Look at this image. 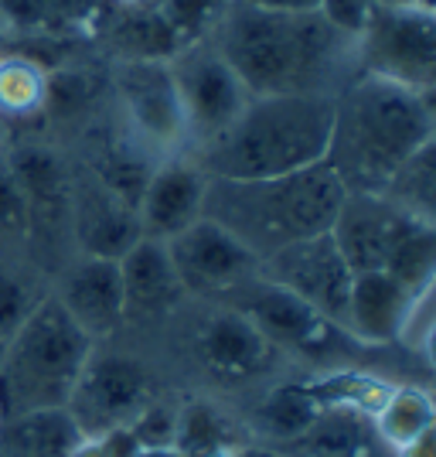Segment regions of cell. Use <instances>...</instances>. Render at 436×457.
Returning <instances> with one entry per match:
<instances>
[{
	"label": "cell",
	"instance_id": "42",
	"mask_svg": "<svg viewBox=\"0 0 436 457\" xmlns=\"http://www.w3.org/2000/svg\"><path fill=\"white\" fill-rule=\"evenodd\" d=\"M375 7H419V11H436V0H372Z\"/></svg>",
	"mask_w": 436,
	"mask_h": 457
},
{
	"label": "cell",
	"instance_id": "37",
	"mask_svg": "<svg viewBox=\"0 0 436 457\" xmlns=\"http://www.w3.org/2000/svg\"><path fill=\"white\" fill-rule=\"evenodd\" d=\"M0 239H24L28 243V205L21 195L11 168L0 157Z\"/></svg>",
	"mask_w": 436,
	"mask_h": 457
},
{
	"label": "cell",
	"instance_id": "20",
	"mask_svg": "<svg viewBox=\"0 0 436 457\" xmlns=\"http://www.w3.org/2000/svg\"><path fill=\"white\" fill-rule=\"evenodd\" d=\"M419 294V290H416ZM406 284L389 277L385 270L355 273V284L344 307V335L361 348H385L396 345L399 324L406 318V307L416 297Z\"/></svg>",
	"mask_w": 436,
	"mask_h": 457
},
{
	"label": "cell",
	"instance_id": "46",
	"mask_svg": "<svg viewBox=\"0 0 436 457\" xmlns=\"http://www.w3.org/2000/svg\"><path fill=\"white\" fill-rule=\"evenodd\" d=\"M211 457H239V447H235V451H218V454H211Z\"/></svg>",
	"mask_w": 436,
	"mask_h": 457
},
{
	"label": "cell",
	"instance_id": "16",
	"mask_svg": "<svg viewBox=\"0 0 436 457\" xmlns=\"http://www.w3.org/2000/svg\"><path fill=\"white\" fill-rule=\"evenodd\" d=\"M194 352L202 369L218 386H243V382L259 379L280 355L246 314H239L228 304L211 311L202 321L194 335Z\"/></svg>",
	"mask_w": 436,
	"mask_h": 457
},
{
	"label": "cell",
	"instance_id": "13",
	"mask_svg": "<svg viewBox=\"0 0 436 457\" xmlns=\"http://www.w3.org/2000/svg\"><path fill=\"white\" fill-rule=\"evenodd\" d=\"M423 222L426 219H416L406 209H399L385 195L348 191L327 232L334 246L341 249L348 267L355 273H368V270H385L399 243Z\"/></svg>",
	"mask_w": 436,
	"mask_h": 457
},
{
	"label": "cell",
	"instance_id": "24",
	"mask_svg": "<svg viewBox=\"0 0 436 457\" xmlns=\"http://www.w3.org/2000/svg\"><path fill=\"white\" fill-rule=\"evenodd\" d=\"M103 31H106V45L123 62H174L185 52L181 38L174 35L168 18L157 11V4L113 7Z\"/></svg>",
	"mask_w": 436,
	"mask_h": 457
},
{
	"label": "cell",
	"instance_id": "35",
	"mask_svg": "<svg viewBox=\"0 0 436 457\" xmlns=\"http://www.w3.org/2000/svg\"><path fill=\"white\" fill-rule=\"evenodd\" d=\"M433 287H423L416 297L409 301L406 318H402L399 335H396V342L402 345V348H409L413 355H423V359H430V352H433V324H436Z\"/></svg>",
	"mask_w": 436,
	"mask_h": 457
},
{
	"label": "cell",
	"instance_id": "8",
	"mask_svg": "<svg viewBox=\"0 0 436 457\" xmlns=\"http://www.w3.org/2000/svg\"><path fill=\"white\" fill-rule=\"evenodd\" d=\"M222 304L246 314L276 352H293V355H304L314 362H327L344 345H355L344 335V328L327 321L307 301L290 294L286 287L273 284L263 273H256L252 280L226 294Z\"/></svg>",
	"mask_w": 436,
	"mask_h": 457
},
{
	"label": "cell",
	"instance_id": "29",
	"mask_svg": "<svg viewBox=\"0 0 436 457\" xmlns=\"http://www.w3.org/2000/svg\"><path fill=\"white\" fill-rule=\"evenodd\" d=\"M433 144H426L423 151H416L385 185V198L396 202L399 209H406L416 219L436 222V161H433Z\"/></svg>",
	"mask_w": 436,
	"mask_h": 457
},
{
	"label": "cell",
	"instance_id": "33",
	"mask_svg": "<svg viewBox=\"0 0 436 457\" xmlns=\"http://www.w3.org/2000/svg\"><path fill=\"white\" fill-rule=\"evenodd\" d=\"M41 297L45 294L35 287V280H28L18 270L0 267V348L14 338V331L28 321Z\"/></svg>",
	"mask_w": 436,
	"mask_h": 457
},
{
	"label": "cell",
	"instance_id": "45",
	"mask_svg": "<svg viewBox=\"0 0 436 457\" xmlns=\"http://www.w3.org/2000/svg\"><path fill=\"white\" fill-rule=\"evenodd\" d=\"M110 7H144V4H157V0H106Z\"/></svg>",
	"mask_w": 436,
	"mask_h": 457
},
{
	"label": "cell",
	"instance_id": "4",
	"mask_svg": "<svg viewBox=\"0 0 436 457\" xmlns=\"http://www.w3.org/2000/svg\"><path fill=\"white\" fill-rule=\"evenodd\" d=\"M344 195L348 191L338 181V174L327 168V161L280 178H252V181L209 178L205 219L243 239L263 263L276 249L327 232Z\"/></svg>",
	"mask_w": 436,
	"mask_h": 457
},
{
	"label": "cell",
	"instance_id": "17",
	"mask_svg": "<svg viewBox=\"0 0 436 457\" xmlns=\"http://www.w3.org/2000/svg\"><path fill=\"white\" fill-rule=\"evenodd\" d=\"M72 239L78 256L119 260L127 249L144 239L136 209L119 202L113 191H106L93 174H72Z\"/></svg>",
	"mask_w": 436,
	"mask_h": 457
},
{
	"label": "cell",
	"instance_id": "5",
	"mask_svg": "<svg viewBox=\"0 0 436 457\" xmlns=\"http://www.w3.org/2000/svg\"><path fill=\"white\" fill-rule=\"evenodd\" d=\"M93 345L55 294H45L0 348V417L65 406Z\"/></svg>",
	"mask_w": 436,
	"mask_h": 457
},
{
	"label": "cell",
	"instance_id": "25",
	"mask_svg": "<svg viewBox=\"0 0 436 457\" xmlns=\"http://www.w3.org/2000/svg\"><path fill=\"white\" fill-rule=\"evenodd\" d=\"M243 444H249L246 427L222 403H215L211 396L177 400L174 447L185 457H211L218 451H235Z\"/></svg>",
	"mask_w": 436,
	"mask_h": 457
},
{
	"label": "cell",
	"instance_id": "10",
	"mask_svg": "<svg viewBox=\"0 0 436 457\" xmlns=\"http://www.w3.org/2000/svg\"><path fill=\"white\" fill-rule=\"evenodd\" d=\"M123 130L157 161L188 154L185 110L174 89L171 62H123L116 72Z\"/></svg>",
	"mask_w": 436,
	"mask_h": 457
},
{
	"label": "cell",
	"instance_id": "30",
	"mask_svg": "<svg viewBox=\"0 0 436 457\" xmlns=\"http://www.w3.org/2000/svg\"><path fill=\"white\" fill-rule=\"evenodd\" d=\"M45 82L48 72L38 62L21 55L0 58V116L4 120H28L45 110Z\"/></svg>",
	"mask_w": 436,
	"mask_h": 457
},
{
	"label": "cell",
	"instance_id": "36",
	"mask_svg": "<svg viewBox=\"0 0 436 457\" xmlns=\"http://www.w3.org/2000/svg\"><path fill=\"white\" fill-rule=\"evenodd\" d=\"M174 423H177V403L157 396L127 427L140 447H174Z\"/></svg>",
	"mask_w": 436,
	"mask_h": 457
},
{
	"label": "cell",
	"instance_id": "23",
	"mask_svg": "<svg viewBox=\"0 0 436 457\" xmlns=\"http://www.w3.org/2000/svg\"><path fill=\"white\" fill-rule=\"evenodd\" d=\"M82 440L65 406L0 417V457H72Z\"/></svg>",
	"mask_w": 436,
	"mask_h": 457
},
{
	"label": "cell",
	"instance_id": "22",
	"mask_svg": "<svg viewBox=\"0 0 436 457\" xmlns=\"http://www.w3.org/2000/svg\"><path fill=\"white\" fill-rule=\"evenodd\" d=\"M106 0H0V18L7 35L31 38H86L103 21Z\"/></svg>",
	"mask_w": 436,
	"mask_h": 457
},
{
	"label": "cell",
	"instance_id": "34",
	"mask_svg": "<svg viewBox=\"0 0 436 457\" xmlns=\"http://www.w3.org/2000/svg\"><path fill=\"white\" fill-rule=\"evenodd\" d=\"M93 93L95 82L89 79V72L58 65L48 72V82H45V110L52 116H76L82 106H89Z\"/></svg>",
	"mask_w": 436,
	"mask_h": 457
},
{
	"label": "cell",
	"instance_id": "18",
	"mask_svg": "<svg viewBox=\"0 0 436 457\" xmlns=\"http://www.w3.org/2000/svg\"><path fill=\"white\" fill-rule=\"evenodd\" d=\"M58 304L89 338H106L123 324V280L116 260L76 256L62 273L55 290Z\"/></svg>",
	"mask_w": 436,
	"mask_h": 457
},
{
	"label": "cell",
	"instance_id": "3",
	"mask_svg": "<svg viewBox=\"0 0 436 457\" xmlns=\"http://www.w3.org/2000/svg\"><path fill=\"white\" fill-rule=\"evenodd\" d=\"M331 127L334 96H252L226 134L191 157L222 181L280 178L321 164Z\"/></svg>",
	"mask_w": 436,
	"mask_h": 457
},
{
	"label": "cell",
	"instance_id": "11",
	"mask_svg": "<svg viewBox=\"0 0 436 457\" xmlns=\"http://www.w3.org/2000/svg\"><path fill=\"white\" fill-rule=\"evenodd\" d=\"M164 246L185 294H194V297L222 301L226 294H232L235 287H243L263 270L259 256L243 239H235L228 228L205 215Z\"/></svg>",
	"mask_w": 436,
	"mask_h": 457
},
{
	"label": "cell",
	"instance_id": "27",
	"mask_svg": "<svg viewBox=\"0 0 436 457\" xmlns=\"http://www.w3.org/2000/svg\"><path fill=\"white\" fill-rule=\"evenodd\" d=\"M372 434L389 454H399L402 447H409L423 434L436 430V406L426 386L413 382H399L389 389V396L382 400L375 417L368 420Z\"/></svg>",
	"mask_w": 436,
	"mask_h": 457
},
{
	"label": "cell",
	"instance_id": "44",
	"mask_svg": "<svg viewBox=\"0 0 436 457\" xmlns=\"http://www.w3.org/2000/svg\"><path fill=\"white\" fill-rule=\"evenodd\" d=\"M133 457H185L177 447H140Z\"/></svg>",
	"mask_w": 436,
	"mask_h": 457
},
{
	"label": "cell",
	"instance_id": "38",
	"mask_svg": "<svg viewBox=\"0 0 436 457\" xmlns=\"http://www.w3.org/2000/svg\"><path fill=\"white\" fill-rule=\"evenodd\" d=\"M372 11H375L372 0H321V7H317V14L324 18V24H331L338 35L355 38V41H358V35L368 28Z\"/></svg>",
	"mask_w": 436,
	"mask_h": 457
},
{
	"label": "cell",
	"instance_id": "14",
	"mask_svg": "<svg viewBox=\"0 0 436 457\" xmlns=\"http://www.w3.org/2000/svg\"><path fill=\"white\" fill-rule=\"evenodd\" d=\"M28 205V243L72 236V174L48 144H18L4 154Z\"/></svg>",
	"mask_w": 436,
	"mask_h": 457
},
{
	"label": "cell",
	"instance_id": "2",
	"mask_svg": "<svg viewBox=\"0 0 436 457\" xmlns=\"http://www.w3.org/2000/svg\"><path fill=\"white\" fill-rule=\"evenodd\" d=\"M433 140V93H413L358 72L334 93V127L324 161L344 191L382 195L392 174Z\"/></svg>",
	"mask_w": 436,
	"mask_h": 457
},
{
	"label": "cell",
	"instance_id": "9",
	"mask_svg": "<svg viewBox=\"0 0 436 457\" xmlns=\"http://www.w3.org/2000/svg\"><path fill=\"white\" fill-rule=\"evenodd\" d=\"M171 79L185 110L191 154L226 134L252 99L211 41H198L174 58Z\"/></svg>",
	"mask_w": 436,
	"mask_h": 457
},
{
	"label": "cell",
	"instance_id": "39",
	"mask_svg": "<svg viewBox=\"0 0 436 457\" xmlns=\"http://www.w3.org/2000/svg\"><path fill=\"white\" fill-rule=\"evenodd\" d=\"M235 4H249L259 11H280V14H314L321 7V0H235Z\"/></svg>",
	"mask_w": 436,
	"mask_h": 457
},
{
	"label": "cell",
	"instance_id": "26",
	"mask_svg": "<svg viewBox=\"0 0 436 457\" xmlns=\"http://www.w3.org/2000/svg\"><path fill=\"white\" fill-rule=\"evenodd\" d=\"M160 161L147 154L127 130L119 134H103L95 144L93 157H89V174L103 185L106 191H113L119 202H127L130 209L140 205V195L151 181L153 168Z\"/></svg>",
	"mask_w": 436,
	"mask_h": 457
},
{
	"label": "cell",
	"instance_id": "28",
	"mask_svg": "<svg viewBox=\"0 0 436 457\" xmlns=\"http://www.w3.org/2000/svg\"><path fill=\"white\" fill-rule=\"evenodd\" d=\"M304 386L310 389V396L321 403V410H338V413H355V417L372 420L396 382L361 372L355 365H341V369L321 372L314 379H304Z\"/></svg>",
	"mask_w": 436,
	"mask_h": 457
},
{
	"label": "cell",
	"instance_id": "7",
	"mask_svg": "<svg viewBox=\"0 0 436 457\" xmlns=\"http://www.w3.org/2000/svg\"><path fill=\"white\" fill-rule=\"evenodd\" d=\"M355 65L361 76L385 79L413 93H433L436 11L375 7L368 28L355 41Z\"/></svg>",
	"mask_w": 436,
	"mask_h": 457
},
{
	"label": "cell",
	"instance_id": "1",
	"mask_svg": "<svg viewBox=\"0 0 436 457\" xmlns=\"http://www.w3.org/2000/svg\"><path fill=\"white\" fill-rule=\"evenodd\" d=\"M211 45L249 96H334L355 62V38L314 14H280L235 4L218 21Z\"/></svg>",
	"mask_w": 436,
	"mask_h": 457
},
{
	"label": "cell",
	"instance_id": "43",
	"mask_svg": "<svg viewBox=\"0 0 436 457\" xmlns=\"http://www.w3.org/2000/svg\"><path fill=\"white\" fill-rule=\"evenodd\" d=\"M72 457H110V454H106V447L99 440H82V447Z\"/></svg>",
	"mask_w": 436,
	"mask_h": 457
},
{
	"label": "cell",
	"instance_id": "47",
	"mask_svg": "<svg viewBox=\"0 0 436 457\" xmlns=\"http://www.w3.org/2000/svg\"><path fill=\"white\" fill-rule=\"evenodd\" d=\"M4 35H7V24H4V18H0V38H4Z\"/></svg>",
	"mask_w": 436,
	"mask_h": 457
},
{
	"label": "cell",
	"instance_id": "21",
	"mask_svg": "<svg viewBox=\"0 0 436 457\" xmlns=\"http://www.w3.org/2000/svg\"><path fill=\"white\" fill-rule=\"evenodd\" d=\"M321 403L310 396L304 382H276L266 389L252 413L243 420L249 440L269 444V447H290L304 437L321 417Z\"/></svg>",
	"mask_w": 436,
	"mask_h": 457
},
{
	"label": "cell",
	"instance_id": "12",
	"mask_svg": "<svg viewBox=\"0 0 436 457\" xmlns=\"http://www.w3.org/2000/svg\"><path fill=\"white\" fill-rule=\"evenodd\" d=\"M259 273L269 277L273 284L286 287L290 294L307 301L317 314H324L327 321L341 328L348 294L355 284V270L348 267L341 249L334 246L331 232H321V236L300 239L293 246L276 249L273 256L263 260Z\"/></svg>",
	"mask_w": 436,
	"mask_h": 457
},
{
	"label": "cell",
	"instance_id": "31",
	"mask_svg": "<svg viewBox=\"0 0 436 457\" xmlns=\"http://www.w3.org/2000/svg\"><path fill=\"white\" fill-rule=\"evenodd\" d=\"M385 273L396 277L399 284H406L413 294L423 287L436 284V222L416 226L392 253V260L385 263Z\"/></svg>",
	"mask_w": 436,
	"mask_h": 457
},
{
	"label": "cell",
	"instance_id": "40",
	"mask_svg": "<svg viewBox=\"0 0 436 457\" xmlns=\"http://www.w3.org/2000/svg\"><path fill=\"white\" fill-rule=\"evenodd\" d=\"M392 457H436V430L423 434V437L413 440L409 447H402V451L392 454Z\"/></svg>",
	"mask_w": 436,
	"mask_h": 457
},
{
	"label": "cell",
	"instance_id": "32",
	"mask_svg": "<svg viewBox=\"0 0 436 457\" xmlns=\"http://www.w3.org/2000/svg\"><path fill=\"white\" fill-rule=\"evenodd\" d=\"M228 7H232V0H157V11L168 18L185 48L209 41Z\"/></svg>",
	"mask_w": 436,
	"mask_h": 457
},
{
	"label": "cell",
	"instance_id": "41",
	"mask_svg": "<svg viewBox=\"0 0 436 457\" xmlns=\"http://www.w3.org/2000/svg\"><path fill=\"white\" fill-rule=\"evenodd\" d=\"M239 457H293L286 447H269V444H256V440H249L239 447Z\"/></svg>",
	"mask_w": 436,
	"mask_h": 457
},
{
	"label": "cell",
	"instance_id": "15",
	"mask_svg": "<svg viewBox=\"0 0 436 457\" xmlns=\"http://www.w3.org/2000/svg\"><path fill=\"white\" fill-rule=\"evenodd\" d=\"M205 188L209 174L202 171V164L191 154L164 157L153 168L136 205L140 236L153 243H171L174 236H181L205 215Z\"/></svg>",
	"mask_w": 436,
	"mask_h": 457
},
{
	"label": "cell",
	"instance_id": "19",
	"mask_svg": "<svg viewBox=\"0 0 436 457\" xmlns=\"http://www.w3.org/2000/svg\"><path fill=\"white\" fill-rule=\"evenodd\" d=\"M116 263L123 280V321H160L185 301V287L164 243L136 239Z\"/></svg>",
	"mask_w": 436,
	"mask_h": 457
},
{
	"label": "cell",
	"instance_id": "6",
	"mask_svg": "<svg viewBox=\"0 0 436 457\" xmlns=\"http://www.w3.org/2000/svg\"><path fill=\"white\" fill-rule=\"evenodd\" d=\"M157 396H160V386L151 365L130 352L103 348L95 342L65 410L78 423L82 437L93 440L116 427H127Z\"/></svg>",
	"mask_w": 436,
	"mask_h": 457
}]
</instances>
